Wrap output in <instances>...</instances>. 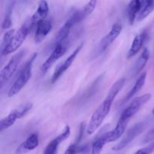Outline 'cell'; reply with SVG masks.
Masks as SVG:
<instances>
[{
    "instance_id": "1",
    "label": "cell",
    "mask_w": 154,
    "mask_h": 154,
    "mask_svg": "<svg viewBox=\"0 0 154 154\" xmlns=\"http://www.w3.org/2000/svg\"><path fill=\"white\" fill-rule=\"evenodd\" d=\"M125 83H126V79L120 78L113 84L112 87L110 89L109 92H108V95H107L106 98L104 99L101 105L98 107L97 109L94 111L91 118H90L87 128V133L88 135H92V134L94 133L99 129V126L102 124L104 120L111 111V106H112V104L115 99L116 96L124 87Z\"/></svg>"
},
{
    "instance_id": "2",
    "label": "cell",
    "mask_w": 154,
    "mask_h": 154,
    "mask_svg": "<svg viewBox=\"0 0 154 154\" xmlns=\"http://www.w3.org/2000/svg\"><path fill=\"white\" fill-rule=\"evenodd\" d=\"M37 57V54L35 53L31 56L29 59L26 62L25 65L23 66L21 70L20 71L19 75L17 77L16 80L13 84L11 85V88L9 89L8 96L12 97L17 94L24 87V86L28 83L32 77V66L35 60Z\"/></svg>"
},
{
    "instance_id": "3",
    "label": "cell",
    "mask_w": 154,
    "mask_h": 154,
    "mask_svg": "<svg viewBox=\"0 0 154 154\" xmlns=\"http://www.w3.org/2000/svg\"><path fill=\"white\" fill-rule=\"evenodd\" d=\"M25 54V51H20L17 54H14L11 58L8 64L2 69L0 72V87L2 88L3 86L11 78L14 74L17 69L21 60Z\"/></svg>"
},
{
    "instance_id": "4",
    "label": "cell",
    "mask_w": 154,
    "mask_h": 154,
    "mask_svg": "<svg viewBox=\"0 0 154 154\" xmlns=\"http://www.w3.org/2000/svg\"><path fill=\"white\" fill-rule=\"evenodd\" d=\"M29 31V29L28 25L23 24L17 30V32L15 33L14 36L13 37L8 46L5 49L1 51L2 55L5 56L8 55V54H11V53L15 52L23 45L26 38L27 35H28Z\"/></svg>"
},
{
    "instance_id": "5",
    "label": "cell",
    "mask_w": 154,
    "mask_h": 154,
    "mask_svg": "<svg viewBox=\"0 0 154 154\" xmlns=\"http://www.w3.org/2000/svg\"><path fill=\"white\" fill-rule=\"evenodd\" d=\"M151 99V94L150 93H146L142 96H138L135 98L132 101L129 106L123 111L122 113L120 118L125 119L126 120H129L132 117H133L137 112L140 110V108L145 105L150 99Z\"/></svg>"
},
{
    "instance_id": "6",
    "label": "cell",
    "mask_w": 154,
    "mask_h": 154,
    "mask_svg": "<svg viewBox=\"0 0 154 154\" xmlns=\"http://www.w3.org/2000/svg\"><path fill=\"white\" fill-rule=\"evenodd\" d=\"M143 128H144L143 123H139L135 124L133 127H132L130 129L128 130V132H126V134L123 137V139L118 144H117L112 147V150H114V151H120V150L124 149L126 146L129 145L142 132Z\"/></svg>"
},
{
    "instance_id": "7",
    "label": "cell",
    "mask_w": 154,
    "mask_h": 154,
    "mask_svg": "<svg viewBox=\"0 0 154 154\" xmlns=\"http://www.w3.org/2000/svg\"><path fill=\"white\" fill-rule=\"evenodd\" d=\"M66 50H67V46H66L64 43L55 45V48L51 52V55L42 64V67H41V74L45 75L51 69V67L54 64V63L64 55L65 53L66 52Z\"/></svg>"
},
{
    "instance_id": "8",
    "label": "cell",
    "mask_w": 154,
    "mask_h": 154,
    "mask_svg": "<svg viewBox=\"0 0 154 154\" xmlns=\"http://www.w3.org/2000/svg\"><path fill=\"white\" fill-rule=\"evenodd\" d=\"M122 29H123V26L120 23H115L112 26L109 32L100 42L99 48H98L99 54L104 52L117 38V37L121 33Z\"/></svg>"
},
{
    "instance_id": "9",
    "label": "cell",
    "mask_w": 154,
    "mask_h": 154,
    "mask_svg": "<svg viewBox=\"0 0 154 154\" xmlns=\"http://www.w3.org/2000/svg\"><path fill=\"white\" fill-rule=\"evenodd\" d=\"M83 45H84L83 44L80 45L79 46H78V48H77L76 49L73 51V53H72V54H71V55L69 56V57H68V58L66 59V60H65L63 63H62V64H60V66L57 68L56 71L54 72V75H53L52 78H51V82L55 83L56 81H57V80L60 78V77H61V75H63V74L64 73L66 70H68V69H69V68L70 67L71 65L73 63V62L75 61V58L77 57V56L78 55V54L80 53V51H81V49H82Z\"/></svg>"
},
{
    "instance_id": "10",
    "label": "cell",
    "mask_w": 154,
    "mask_h": 154,
    "mask_svg": "<svg viewBox=\"0 0 154 154\" xmlns=\"http://www.w3.org/2000/svg\"><path fill=\"white\" fill-rule=\"evenodd\" d=\"M39 139L37 133L30 135L25 141L21 143L15 150V154H24L28 151L34 150L38 146Z\"/></svg>"
},
{
    "instance_id": "11",
    "label": "cell",
    "mask_w": 154,
    "mask_h": 154,
    "mask_svg": "<svg viewBox=\"0 0 154 154\" xmlns=\"http://www.w3.org/2000/svg\"><path fill=\"white\" fill-rule=\"evenodd\" d=\"M51 29H52V23L48 20H45L39 23L36 26V30L34 37L35 42L36 44H39L43 42L44 39L51 31Z\"/></svg>"
},
{
    "instance_id": "12",
    "label": "cell",
    "mask_w": 154,
    "mask_h": 154,
    "mask_svg": "<svg viewBox=\"0 0 154 154\" xmlns=\"http://www.w3.org/2000/svg\"><path fill=\"white\" fill-rule=\"evenodd\" d=\"M49 12V5L46 1L39 2L37 10L31 18V25L37 26L42 21L45 20Z\"/></svg>"
},
{
    "instance_id": "13",
    "label": "cell",
    "mask_w": 154,
    "mask_h": 154,
    "mask_svg": "<svg viewBox=\"0 0 154 154\" xmlns=\"http://www.w3.org/2000/svg\"><path fill=\"white\" fill-rule=\"evenodd\" d=\"M128 122H129V120H126L125 119H122L120 117V120H119L116 127L111 131L107 132L108 143L117 141L123 135L125 130H126V126L128 124Z\"/></svg>"
},
{
    "instance_id": "14",
    "label": "cell",
    "mask_w": 154,
    "mask_h": 154,
    "mask_svg": "<svg viewBox=\"0 0 154 154\" xmlns=\"http://www.w3.org/2000/svg\"><path fill=\"white\" fill-rule=\"evenodd\" d=\"M147 36V32L144 31L135 36L133 42H132V45H131L130 48H129V51H128L127 59L132 58V57H133L134 56H135L139 52V51L142 48L143 45H144V42H145Z\"/></svg>"
},
{
    "instance_id": "15",
    "label": "cell",
    "mask_w": 154,
    "mask_h": 154,
    "mask_svg": "<svg viewBox=\"0 0 154 154\" xmlns=\"http://www.w3.org/2000/svg\"><path fill=\"white\" fill-rule=\"evenodd\" d=\"M75 23L73 20L72 19V17H69L68 19V20L63 24V26L60 28V29L59 30L58 33L57 34L55 38V45H59V44L63 43L65 40L67 38V37L69 36V33H70L71 29L73 26V25Z\"/></svg>"
},
{
    "instance_id": "16",
    "label": "cell",
    "mask_w": 154,
    "mask_h": 154,
    "mask_svg": "<svg viewBox=\"0 0 154 154\" xmlns=\"http://www.w3.org/2000/svg\"><path fill=\"white\" fill-rule=\"evenodd\" d=\"M149 58H150V51H149L148 48H144V51L141 53V56H140L139 58L137 60L135 65H134V67L133 69H132V72L133 76H135V75H138L141 70H143L144 66H146L147 63L148 62Z\"/></svg>"
},
{
    "instance_id": "17",
    "label": "cell",
    "mask_w": 154,
    "mask_h": 154,
    "mask_svg": "<svg viewBox=\"0 0 154 154\" xmlns=\"http://www.w3.org/2000/svg\"><path fill=\"white\" fill-rule=\"evenodd\" d=\"M141 8L137 16V20L141 21L148 17L154 11L153 0H143L141 1Z\"/></svg>"
},
{
    "instance_id": "18",
    "label": "cell",
    "mask_w": 154,
    "mask_h": 154,
    "mask_svg": "<svg viewBox=\"0 0 154 154\" xmlns=\"http://www.w3.org/2000/svg\"><path fill=\"white\" fill-rule=\"evenodd\" d=\"M141 2L140 0H133L131 1L128 5V19L131 26L133 25L135 19H137V16L141 8Z\"/></svg>"
},
{
    "instance_id": "19",
    "label": "cell",
    "mask_w": 154,
    "mask_h": 154,
    "mask_svg": "<svg viewBox=\"0 0 154 154\" xmlns=\"http://www.w3.org/2000/svg\"><path fill=\"white\" fill-rule=\"evenodd\" d=\"M146 78H147V72H144V73H142L140 75V77L137 79L136 82L134 84L133 87L129 90L128 94L126 95L125 101H128L130 99H132L136 93H138L141 90V88L144 87V84H145Z\"/></svg>"
},
{
    "instance_id": "20",
    "label": "cell",
    "mask_w": 154,
    "mask_h": 154,
    "mask_svg": "<svg viewBox=\"0 0 154 154\" xmlns=\"http://www.w3.org/2000/svg\"><path fill=\"white\" fill-rule=\"evenodd\" d=\"M17 119H18L17 114L14 109L12 110L6 117L0 120V131L2 132L5 129H8L9 127L13 126L14 123L16 122Z\"/></svg>"
},
{
    "instance_id": "21",
    "label": "cell",
    "mask_w": 154,
    "mask_h": 154,
    "mask_svg": "<svg viewBox=\"0 0 154 154\" xmlns=\"http://www.w3.org/2000/svg\"><path fill=\"white\" fill-rule=\"evenodd\" d=\"M108 143V135L107 132L104 133L100 137L95 140L94 142L92 144L91 154H101L105 144Z\"/></svg>"
},
{
    "instance_id": "22",
    "label": "cell",
    "mask_w": 154,
    "mask_h": 154,
    "mask_svg": "<svg viewBox=\"0 0 154 154\" xmlns=\"http://www.w3.org/2000/svg\"><path fill=\"white\" fill-rule=\"evenodd\" d=\"M60 144L61 142L60 141V140L57 138V137H56L47 145L46 148L44 151V154H57V148Z\"/></svg>"
},
{
    "instance_id": "23",
    "label": "cell",
    "mask_w": 154,
    "mask_h": 154,
    "mask_svg": "<svg viewBox=\"0 0 154 154\" xmlns=\"http://www.w3.org/2000/svg\"><path fill=\"white\" fill-rule=\"evenodd\" d=\"M33 105L31 102H27V103L23 104V105H21L20 106H19L18 108H15V111H16L17 114L18 119H20L22 117H23L32 108Z\"/></svg>"
},
{
    "instance_id": "24",
    "label": "cell",
    "mask_w": 154,
    "mask_h": 154,
    "mask_svg": "<svg viewBox=\"0 0 154 154\" xmlns=\"http://www.w3.org/2000/svg\"><path fill=\"white\" fill-rule=\"evenodd\" d=\"M15 33L16 32H15L14 29H12L6 31V32L4 34V36H3L2 43V46H1V48H2L1 51L5 49V48L8 46L10 42H11L13 37L14 36Z\"/></svg>"
},
{
    "instance_id": "25",
    "label": "cell",
    "mask_w": 154,
    "mask_h": 154,
    "mask_svg": "<svg viewBox=\"0 0 154 154\" xmlns=\"http://www.w3.org/2000/svg\"><path fill=\"white\" fill-rule=\"evenodd\" d=\"M12 11V5H10L8 8V10L6 11L5 16L4 20H3L2 25V28L3 29H8L11 27V26L12 22L11 19V14Z\"/></svg>"
},
{
    "instance_id": "26",
    "label": "cell",
    "mask_w": 154,
    "mask_h": 154,
    "mask_svg": "<svg viewBox=\"0 0 154 154\" xmlns=\"http://www.w3.org/2000/svg\"><path fill=\"white\" fill-rule=\"evenodd\" d=\"M96 4H97V2L93 0V1H90L86 5L85 8H84V10L82 11V14L83 16H84V19L85 17H87V16H89L90 14H91L92 12L95 10L96 8Z\"/></svg>"
},
{
    "instance_id": "27",
    "label": "cell",
    "mask_w": 154,
    "mask_h": 154,
    "mask_svg": "<svg viewBox=\"0 0 154 154\" xmlns=\"http://www.w3.org/2000/svg\"><path fill=\"white\" fill-rule=\"evenodd\" d=\"M154 150V143L145 147L139 149L135 154H150Z\"/></svg>"
},
{
    "instance_id": "28",
    "label": "cell",
    "mask_w": 154,
    "mask_h": 154,
    "mask_svg": "<svg viewBox=\"0 0 154 154\" xmlns=\"http://www.w3.org/2000/svg\"><path fill=\"white\" fill-rule=\"evenodd\" d=\"M153 141H154V126H153V128L147 132V134L145 135L142 142L144 143V144H147V143H150Z\"/></svg>"
},
{
    "instance_id": "29",
    "label": "cell",
    "mask_w": 154,
    "mask_h": 154,
    "mask_svg": "<svg viewBox=\"0 0 154 154\" xmlns=\"http://www.w3.org/2000/svg\"><path fill=\"white\" fill-rule=\"evenodd\" d=\"M78 145L76 144H71L66 150L65 151L64 154H76L78 153Z\"/></svg>"
},
{
    "instance_id": "30",
    "label": "cell",
    "mask_w": 154,
    "mask_h": 154,
    "mask_svg": "<svg viewBox=\"0 0 154 154\" xmlns=\"http://www.w3.org/2000/svg\"><path fill=\"white\" fill-rule=\"evenodd\" d=\"M152 114H154V108H153V111H152Z\"/></svg>"
}]
</instances>
